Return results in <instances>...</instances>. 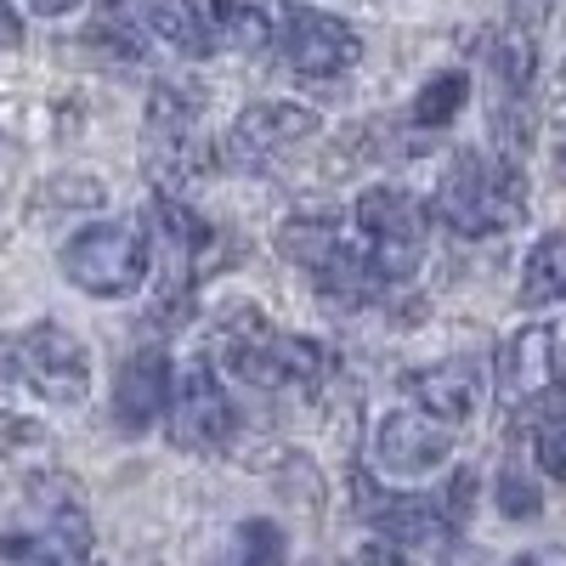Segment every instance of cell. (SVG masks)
<instances>
[{
  "mask_svg": "<svg viewBox=\"0 0 566 566\" xmlns=\"http://www.w3.org/2000/svg\"><path fill=\"white\" fill-rule=\"evenodd\" d=\"M560 80H566V69H560Z\"/></svg>",
  "mask_w": 566,
  "mask_h": 566,
  "instance_id": "obj_35",
  "label": "cell"
},
{
  "mask_svg": "<svg viewBox=\"0 0 566 566\" xmlns=\"http://www.w3.org/2000/svg\"><path fill=\"white\" fill-rule=\"evenodd\" d=\"M522 301L527 306H549L566 301V232H544L522 261Z\"/></svg>",
  "mask_w": 566,
  "mask_h": 566,
  "instance_id": "obj_18",
  "label": "cell"
},
{
  "mask_svg": "<svg viewBox=\"0 0 566 566\" xmlns=\"http://www.w3.org/2000/svg\"><path fill=\"white\" fill-rule=\"evenodd\" d=\"M221 40L232 45V52H266V45H277V12H266V0H250V7H227L221 12Z\"/></svg>",
  "mask_w": 566,
  "mask_h": 566,
  "instance_id": "obj_24",
  "label": "cell"
},
{
  "mask_svg": "<svg viewBox=\"0 0 566 566\" xmlns=\"http://www.w3.org/2000/svg\"><path fill=\"white\" fill-rule=\"evenodd\" d=\"M277 52L301 80H340L363 63V34L335 18V12H317V7H283L277 12Z\"/></svg>",
  "mask_w": 566,
  "mask_h": 566,
  "instance_id": "obj_6",
  "label": "cell"
},
{
  "mask_svg": "<svg viewBox=\"0 0 566 566\" xmlns=\"http://www.w3.org/2000/svg\"><path fill=\"white\" fill-rule=\"evenodd\" d=\"M437 221L459 239H493L527 216V170L522 159L464 148L437 181Z\"/></svg>",
  "mask_w": 566,
  "mask_h": 566,
  "instance_id": "obj_1",
  "label": "cell"
},
{
  "mask_svg": "<svg viewBox=\"0 0 566 566\" xmlns=\"http://www.w3.org/2000/svg\"><path fill=\"white\" fill-rule=\"evenodd\" d=\"M560 386V335L549 323L515 328L499 352V397L510 408H538Z\"/></svg>",
  "mask_w": 566,
  "mask_h": 566,
  "instance_id": "obj_10",
  "label": "cell"
},
{
  "mask_svg": "<svg viewBox=\"0 0 566 566\" xmlns=\"http://www.w3.org/2000/svg\"><path fill=\"white\" fill-rule=\"evenodd\" d=\"M154 0H103L97 7V40L114 45L119 57H142V40H148Z\"/></svg>",
  "mask_w": 566,
  "mask_h": 566,
  "instance_id": "obj_21",
  "label": "cell"
},
{
  "mask_svg": "<svg viewBox=\"0 0 566 566\" xmlns=\"http://www.w3.org/2000/svg\"><path fill=\"white\" fill-rule=\"evenodd\" d=\"M470 510H476V470H453L448 488H442V515H448V527H464Z\"/></svg>",
  "mask_w": 566,
  "mask_h": 566,
  "instance_id": "obj_27",
  "label": "cell"
},
{
  "mask_svg": "<svg viewBox=\"0 0 566 566\" xmlns=\"http://www.w3.org/2000/svg\"><path fill=\"white\" fill-rule=\"evenodd\" d=\"M216 7H221V12H227V7H250V0H216Z\"/></svg>",
  "mask_w": 566,
  "mask_h": 566,
  "instance_id": "obj_34",
  "label": "cell"
},
{
  "mask_svg": "<svg viewBox=\"0 0 566 566\" xmlns=\"http://www.w3.org/2000/svg\"><path fill=\"white\" fill-rule=\"evenodd\" d=\"M352 566H413V560H408V549L391 544V538H368V544L352 555Z\"/></svg>",
  "mask_w": 566,
  "mask_h": 566,
  "instance_id": "obj_28",
  "label": "cell"
},
{
  "mask_svg": "<svg viewBox=\"0 0 566 566\" xmlns=\"http://www.w3.org/2000/svg\"><path fill=\"white\" fill-rule=\"evenodd\" d=\"M170 402V357L159 346L130 352L114 374V424L125 437H142Z\"/></svg>",
  "mask_w": 566,
  "mask_h": 566,
  "instance_id": "obj_12",
  "label": "cell"
},
{
  "mask_svg": "<svg viewBox=\"0 0 566 566\" xmlns=\"http://www.w3.org/2000/svg\"><path fill=\"white\" fill-rule=\"evenodd\" d=\"M549 12H555V0H510V23L527 34H538L549 23Z\"/></svg>",
  "mask_w": 566,
  "mask_h": 566,
  "instance_id": "obj_29",
  "label": "cell"
},
{
  "mask_svg": "<svg viewBox=\"0 0 566 566\" xmlns=\"http://www.w3.org/2000/svg\"><path fill=\"white\" fill-rule=\"evenodd\" d=\"M221 363L232 380H244L255 391H317L335 374V352L323 340L266 328L255 312L221 340Z\"/></svg>",
  "mask_w": 566,
  "mask_h": 566,
  "instance_id": "obj_2",
  "label": "cell"
},
{
  "mask_svg": "<svg viewBox=\"0 0 566 566\" xmlns=\"http://www.w3.org/2000/svg\"><path fill=\"white\" fill-rule=\"evenodd\" d=\"M448 453H453L448 424L419 413V408H397V413H386L380 424H374V464L397 482L431 476L437 464H448Z\"/></svg>",
  "mask_w": 566,
  "mask_h": 566,
  "instance_id": "obj_9",
  "label": "cell"
},
{
  "mask_svg": "<svg viewBox=\"0 0 566 566\" xmlns=\"http://www.w3.org/2000/svg\"><path fill=\"white\" fill-rule=\"evenodd\" d=\"M148 239L125 221H91L85 232L63 244V272L74 290L97 295V301H119L136 295L142 277H148Z\"/></svg>",
  "mask_w": 566,
  "mask_h": 566,
  "instance_id": "obj_4",
  "label": "cell"
},
{
  "mask_svg": "<svg viewBox=\"0 0 566 566\" xmlns=\"http://www.w3.org/2000/svg\"><path fill=\"white\" fill-rule=\"evenodd\" d=\"M510 566H566V544H544V549H527V555H515Z\"/></svg>",
  "mask_w": 566,
  "mask_h": 566,
  "instance_id": "obj_30",
  "label": "cell"
},
{
  "mask_svg": "<svg viewBox=\"0 0 566 566\" xmlns=\"http://www.w3.org/2000/svg\"><path fill=\"white\" fill-rule=\"evenodd\" d=\"M499 510L510 515V522H533V515L544 510L538 482H527L522 470H499Z\"/></svg>",
  "mask_w": 566,
  "mask_h": 566,
  "instance_id": "obj_25",
  "label": "cell"
},
{
  "mask_svg": "<svg viewBox=\"0 0 566 566\" xmlns=\"http://www.w3.org/2000/svg\"><path fill=\"white\" fill-rule=\"evenodd\" d=\"M283 560H290V538H283L277 522H266V515L239 522L232 549H227V566H283Z\"/></svg>",
  "mask_w": 566,
  "mask_h": 566,
  "instance_id": "obj_23",
  "label": "cell"
},
{
  "mask_svg": "<svg viewBox=\"0 0 566 566\" xmlns=\"http://www.w3.org/2000/svg\"><path fill=\"white\" fill-rule=\"evenodd\" d=\"M357 232H363V250L368 261L380 266L386 283H408L419 272L424 255V205L408 193V187H363L357 193Z\"/></svg>",
  "mask_w": 566,
  "mask_h": 566,
  "instance_id": "obj_5",
  "label": "cell"
},
{
  "mask_svg": "<svg viewBox=\"0 0 566 566\" xmlns=\"http://www.w3.org/2000/svg\"><path fill=\"white\" fill-rule=\"evenodd\" d=\"M555 154H560V165H566V125H560V142H555Z\"/></svg>",
  "mask_w": 566,
  "mask_h": 566,
  "instance_id": "obj_33",
  "label": "cell"
},
{
  "mask_svg": "<svg viewBox=\"0 0 566 566\" xmlns=\"http://www.w3.org/2000/svg\"><path fill=\"white\" fill-rule=\"evenodd\" d=\"M312 283H317V295L328 301V306H340V312H357V306H374L391 283L380 277V266L368 261V250H357V244H335L317 266H312Z\"/></svg>",
  "mask_w": 566,
  "mask_h": 566,
  "instance_id": "obj_15",
  "label": "cell"
},
{
  "mask_svg": "<svg viewBox=\"0 0 566 566\" xmlns=\"http://www.w3.org/2000/svg\"><path fill=\"white\" fill-rule=\"evenodd\" d=\"M205 114V91L181 85V80H159L148 97V125L154 136H193V119Z\"/></svg>",
  "mask_w": 566,
  "mask_h": 566,
  "instance_id": "obj_22",
  "label": "cell"
},
{
  "mask_svg": "<svg viewBox=\"0 0 566 566\" xmlns=\"http://www.w3.org/2000/svg\"><path fill=\"white\" fill-rule=\"evenodd\" d=\"M488 69H493V80H499V97H527V85H533V74H538V34H527V29H499L493 40H488Z\"/></svg>",
  "mask_w": 566,
  "mask_h": 566,
  "instance_id": "obj_17",
  "label": "cell"
},
{
  "mask_svg": "<svg viewBox=\"0 0 566 566\" xmlns=\"http://www.w3.org/2000/svg\"><path fill=\"white\" fill-rule=\"evenodd\" d=\"M165 424L170 442L187 453H216L239 431V413H232L227 386L216 380L210 363H187L181 374H170V402H165Z\"/></svg>",
  "mask_w": 566,
  "mask_h": 566,
  "instance_id": "obj_7",
  "label": "cell"
},
{
  "mask_svg": "<svg viewBox=\"0 0 566 566\" xmlns=\"http://www.w3.org/2000/svg\"><path fill=\"white\" fill-rule=\"evenodd\" d=\"M23 34H18V18L7 12V0H0V45H18Z\"/></svg>",
  "mask_w": 566,
  "mask_h": 566,
  "instance_id": "obj_32",
  "label": "cell"
},
{
  "mask_svg": "<svg viewBox=\"0 0 566 566\" xmlns=\"http://www.w3.org/2000/svg\"><path fill=\"white\" fill-rule=\"evenodd\" d=\"M363 499V515H368V527H380V538L402 544V549H424V544H442L453 527H448V515L442 504L431 499H408V493H374L368 482L357 488Z\"/></svg>",
  "mask_w": 566,
  "mask_h": 566,
  "instance_id": "obj_13",
  "label": "cell"
},
{
  "mask_svg": "<svg viewBox=\"0 0 566 566\" xmlns=\"http://www.w3.org/2000/svg\"><path fill=\"white\" fill-rule=\"evenodd\" d=\"M533 459L549 482L566 488V424H538V437H533Z\"/></svg>",
  "mask_w": 566,
  "mask_h": 566,
  "instance_id": "obj_26",
  "label": "cell"
},
{
  "mask_svg": "<svg viewBox=\"0 0 566 566\" xmlns=\"http://www.w3.org/2000/svg\"><path fill=\"white\" fill-rule=\"evenodd\" d=\"M148 29L170 45V52L181 57H210L216 45H221V29H216V12L205 7V0H154V18Z\"/></svg>",
  "mask_w": 566,
  "mask_h": 566,
  "instance_id": "obj_16",
  "label": "cell"
},
{
  "mask_svg": "<svg viewBox=\"0 0 566 566\" xmlns=\"http://www.w3.org/2000/svg\"><path fill=\"white\" fill-rule=\"evenodd\" d=\"M0 380L34 391L52 408H80L91 391V352L63 323H29L0 340Z\"/></svg>",
  "mask_w": 566,
  "mask_h": 566,
  "instance_id": "obj_3",
  "label": "cell"
},
{
  "mask_svg": "<svg viewBox=\"0 0 566 566\" xmlns=\"http://www.w3.org/2000/svg\"><path fill=\"white\" fill-rule=\"evenodd\" d=\"M154 227H159V244L165 255L176 261V277H170V301L181 295V283H193L205 272V255L216 250V227L193 210V205H181V199H159L154 205Z\"/></svg>",
  "mask_w": 566,
  "mask_h": 566,
  "instance_id": "obj_14",
  "label": "cell"
},
{
  "mask_svg": "<svg viewBox=\"0 0 566 566\" xmlns=\"http://www.w3.org/2000/svg\"><path fill=\"white\" fill-rule=\"evenodd\" d=\"M23 7H29L34 18H69V12L85 7V0H23Z\"/></svg>",
  "mask_w": 566,
  "mask_h": 566,
  "instance_id": "obj_31",
  "label": "cell"
},
{
  "mask_svg": "<svg viewBox=\"0 0 566 566\" xmlns=\"http://www.w3.org/2000/svg\"><path fill=\"white\" fill-rule=\"evenodd\" d=\"M464 103H470V74L464 69H442V74H431L413 91V125L442 130V125H453L464 114Z\"/></svg>",
  "mask_w": 566,
  "mask_h": 566,
  "instance_id": "obj_20",
  "label": "cell"
},
{
  "mask_svg": "<svg viewBox=\"0 0 566 566\" xmlns=\"http://www.w3.org/2000/svg\"><path fill=\"white\" fill-rule=\"evenodd\" d=\"M402 391L413 397L419 413H431V419H442V424H464L470 413L482 408L488 380H482V363H476V357H442V363H431V368L402 374Z\"/></svg>",
  "mask_w": 566,
  "mask_h": 566,
  "instance_id": "obj_11",
  "label": "cell"
},
{
  "mask_svg": "<svg viewBox=\"0 0 566 566\" xmlns=\"http://www.w3.org/2000/svg\"><path fill=\"white\" fill-rule=\"evenodd\" d=\"M306 136H317V114L306 103H250L232 119V130L221 142V159L239 165V170H261L277 154L301 148Z\"/></svg>",
  "mask_w": 566,
  "mask_h": 566,
  "instance_id": "obj_8",
  "label": "cell"
},
{
  "mask_svg": "<svg viewBox=\"0 0 566 566\" xmlns=\"http://www.w3.org/2000/svg\"><path fill=\"white\" fill-rule=\"evenodd\" d=\"M335 244H340V221L328 216V210H301V216H290V221L277 227V250L290 255L295 266H306V272Z\"/></svg>",
  "mask_w": 566,
  "mask_h": 566,
  "instance_id": "obj_19",
  "label": "cell"
}]
</instances>
